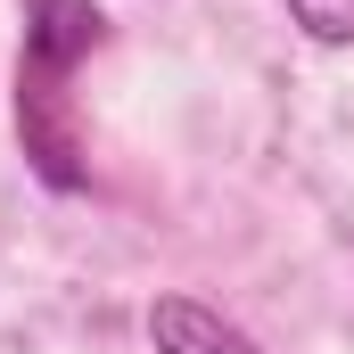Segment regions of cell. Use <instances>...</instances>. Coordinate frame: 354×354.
Listing matches in <instances>:
<instances>
[{
	"label": "cell",
	"instance_id": "cell-1",
	"mask_svg": "<svg viewBox=\"0 0 354 354\" xmlns=\"http://www.w3.org/2000/svg\"><path fill=\"white\" fill-rule=\"evenodd\" d=\"M107 41L91 0H25V58H17V140L50 189H83V124H75V66Z\"/></svg>",
	"mask_w": 354,
	"mask_h": 354
},
{
	"label": "cell",
	"instance_id": "cell-2",
	"mask_svg": "<svg viewBox=\"0 0 354 354\" xmlns=\"http://www.w3.org/2000/svg\"><path fill=\"white\" fill-rule=\"evenodd\" d=\"M149 338H157V354H264L239 322H223L198 297H157L149 305Z\"/></svg>",
	"mask_w": 354,
	"mask_h": 354
},
{
	"label": "cell",
	"instance_id": "cell-3",
	"mask_svg": "<svg viewBox=\"0 0 354 354\" xmlns=\"http://www.w3.org/2000/svg\"><path fill=\"white\" fill-rule=\"evenodd\" d=\"M288 17H297L313 41H330V50L354 41V0H288Z\"/></svg>",
	"mask_w": 354,
	"mask_h": 354
}]
</instances>
